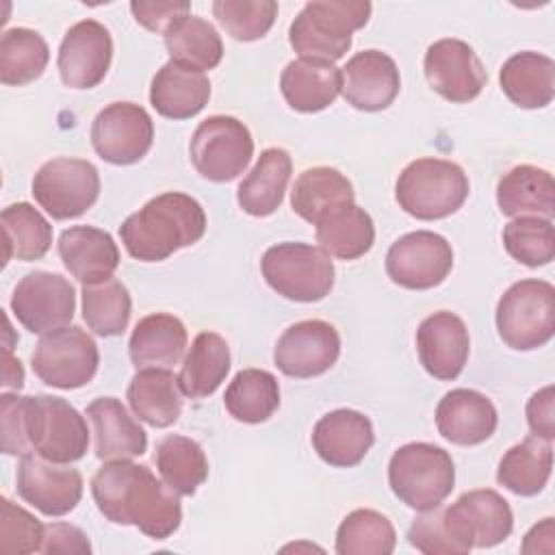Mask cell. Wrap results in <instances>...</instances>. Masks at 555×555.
<instances>
[{"label": "cell", "mask_w": 555, "mask_h": 555, "mask_svg": "<svg viewBox=\"0 0 555 555\" xmlns=\"http://www.w3.org/2000/svg\"><path fill=\"white\" fill-rule=\"evenodd\" d=\"M553 518H544L542 522L533 525L531 531L522 540V553H551L553 551Z\"/></svg>", "instance_id": "52"}, {"label": "cell", "mask_w": 555, "mask_h": 555, "mask_svg": "<svg viewBox=\"0 0 555 555\" xmlns=\"http://www.w3.org/2000/svg\"><path fill=\"white\" fill-rule=\"evenodd\" d=\"M126 399L134 416L152 427H169L182 412V390L169 369H139L128 384Z\"/></svg>", "instance_id": "31"}, {"label": "cell", "mask_w": 555, "mask_h": 555, "mask_svg": "<svg viewBox=\"0 0 555 555\" xmlns=\"http://www.w3.org/2000/svg\"><path fill=\"white\" fill-rule=\"evenodd\" d=\"M0 427H2V451L7 455H26L33 453L26 436L24 418V397L15 392L0 395Z\"/></svg>", "instance_id": "48"}, {"label": "cell", "mask_w": 555, "mask_h": 555, "mask_svg": "<svg viewBox=\"0 0 555 555\" xmlns=\"http://www.w3.org/2000/svg\"><path fill=\"white\" fill-rule=\"evenodd\" d=\"M353 197V186L345 173L334 167H310L297 176L291 191V206L304 221L317 223L332 208L349 204Z\"/></svg>", "instance_id": "36"}, {"label": "cell", "mask_w": 555, "mask_h": 555, "mask_svg": "<svg viewBox=\"0 0 555 555\" xmlns=\"http://www.w3.org/2000/svg\"><path fill=\"white\" fill-rule=\"evenodd\" d=\"M26 436L30 449L59 464L78 462L89 447L85 416L65 399L52 395L24 397Z\"/></svg>", "instance_id": "8"}, {"label": "cell", "mask_w": 555, "mask_h": 555, "mask_svg": "<svg viewBox=\"0 0 555 555\" xmlns=\"http://www.w3.org/2000/svg\"><path fill=\"white\" fill-rule=\"evenodd\" d=\"M451 269V243L429 230H416L399 236L386 254L388 278L410 291H427L442 284Z\"/></svg>", "instance_id": "12"}, {"label": "cell", "mask_w": 555, "mask_h": 555, "mask_svg": "<svg viewBox=\"0 0 555 555\" xmlns=\"http://www.w3.org/2000/svg\"><path fill=\"white\" fill-rule=\"evenodd\" d=\"M291 171L293 160L288 152L282 147H267L236 189L238 206L251 217L273 215L282 206Z\"/></svg>", "instance_id": "30"}, {"label": "cell", "mask_w": 555, "mask_h": 555, "mask_svg": "<svg viewBox=\"0 0 555 555\" xmlns=\"http://www.w3.org/2000/svg\"><path fill=\"white\" fill-rule=\"evenodd\" d=\"M93 425L95 455L102 462L130 460L147 449L145 429L128 414L126 405L115 397H100L85 412Z\"/></svg>", "instance_id": "25"}, {"label": "cell", "mask_w": 555, "mask_h": 555, "mask_svg": "<svg viewBox=\"0 0 555 555\" xmlns=\"http://www.w3.org/2000/svg\"><path fill=\"white\" fill-rule=\"evenodd\" d=\"M501 340L516 351L544 347L555 332V288L546 280H520L496 304Z\"/></svg>", "instance_id": "6"}, {"label": "cell", "mask_w": 555, "mask_h": 555, "mask_svg": "<svg viewBox=\"0 0 555 555\" xmlns=\"http://www.w3.org/2000/svg\"><path fill=\"white\" fill-rule=\"evenodd\" d=\"M553 386H544L533 392L527 401V423L531 436L553 442L555 438V416H553Z\"/></svg>", "instance_id": "51"}, {"label": "cell", "mask_w": 555, "mask_h": 555, "mask_svg": "<svg viewBox=\"0 0 555 555\" xmlns=\"http://www.w3.org/2000/svg\"><path fill=\"white\" fill-rule=\"evenodd\" d=\"M46 39L30 28H9L0 37V82L22 87L37 80L48 67Z\"/></svg>", "instance_id": "41"}, {"label": "cell", "mask_w": 555, "mask_h": 555, "mask_svg": "<svg viewBox=\"0 0 555 555\" xmlns=\"http://www.w3.org/2000/svg\"><path fill=\"white\" fill-rule=\"evenodd\" d=\"M206 232L202 204L178 191L152 197L119 225L126 251L141 262H160L182 247L195 245Z\"/></svg>", "instance_id": "2"}, {"label": "cell", "mask_w": 555, "mask_h": 555, "mask_svg": "<svg viewBox=\"0 0 555 555\" xmlns=\"http://www.w3.org/2000/svg\"><path fill=\"white\" fill-rule=\"evenodd\" d=\"M551 470V442L538 436H527L522 442L505 451L496 468V481L518 496H535L548 483Z\"/></svg>", "instance_id": "35"}, {"label": "cell", "mask_w": 555, "mask_h": 555, "mask_svg": "<svg viewBox=\"0 0 555 555\" xmlns=\"http://www.w3.org/2000/svg\"><path fill=\"white\" fill-rule=\"evenodd\" d=\"M392 494L416 512L434 509L451 494L455 466L451 455L431 442H408L388 462Z\"/></svg>", "instance_id": "5"}, {"label": "cell", "mask_w": 555, "mask_h": 555, "mask_svg": "<svg viewBox=\"0 0 555 555\" xmlns=\"http://www.w3.org/2000/svg\"><path fill=\"white\" fill-rule=\"evenodd\" d=\"M59 256L80 284L113 278L119 267V247L113 236L93 225H72L59 236Z\"/></svg>", "instance_id": "24"}, {"label": "cell", "mask_w": 555, "mask_h": 555, "mask_svg": "<svg viewBox=\"0 0 555 555\" xmlns=\"http://www.w3.org/2000/svg\"><path fill=\"white\" fill-rule=\"evenodd\" d=\"M223 405L238 423H264L280 408V384L264 369H243L228 384Z\"/></svg>", "instance_id": "37"}, {"label": "cell", "mask_w": 555, "mask_h": 555, "mask_svg": "<svg viewBox=\"0 0 555 555\" xmlns=\"http://www.w3.org/2000/svg\"><path fill=\"white\" fill-rule=\"evenodd\" d=\"M132 299L128 288L108 278L95 284H82V319L98 336H117L128 327Z\"/></svg>", "instance_id": "42"}, {"label": "cell", "mask_w": 555, "mask_h": 555, "mask_svg": "<svg viewBox=\"0 0 555 555\" xmlns=\"http://www.w3.org/2000/svg\"><path fill=\"white\" fill-rule=\"evenodd\" d=\"M11 310L28 332L48 334L74 319L76 291L61 273L33 271L15 284Z\"/></svg>", "instance_id": "14"}, {"label": "cell", "mask_w": 555, "mask_h": 555, "mask_svg": "<svg viewBox=\"0 0 555 555\" xmlns=\"http://www.w3.org/2000/svg\"><path fill=\"white\" fill-rule=\"evenodd\" d=\"M0 509H2L0 548L4 553H17V555L41 551L46 525H41L30 512H26L22 505L13 503L7 496L0 499Z\"/></svg>", "instance_id": "46"}, {"label": "cell", "mask_w": 555, "mask_h": 555, "mask_svg": "<svg viewBox=\"0 0 555 555\" xmlns=\"http://www.w3.org/2000/svg\"><path fill=\"white\" fill-rule=\"evenodd\" d=\"M264 282L299 304L321 301L334 286V262L327 251L308 243L271 245L260 260Z\"/></svg>", "instance_id": "7"}, {"label": "cell", "mask_w": 555, "mask_h": 555, "mask_svg": "<svg viewBox=\"0 0 555 555\" xmlns=\"http://www.w3.org/2000/svg\"><path fill=\"white\" fill-rule=\"evenodd\" d=\"M464 169L444 158H416L397 178L399 208L421 221L444 219L462 208L468 197Z\"/></svg>", "instance_id": "4"}, {"label": "cell", "mask_w": 555, "mask_h": 555, "mask_svg": "<svg viewBox=\"0 0 555 555\" xmlns=\"http://www.w3.org/2000/svg\"><path fill=\"white\" fill-rule=\"evenodd\" d=\"M230 371V347L217 332H199L184 360L178 375V384L184 397L204 399L210 397Z\"/></svg>", "instance_id": "34"}, {"label": "cell", "mask_w": 555, "mask_h": 555, "mask_svg": "<svg viewBox=\"0 0 555 555\" xmlns=\"http://www.w3.org/2000/svg\"><path fill=\"white\" fill-rule=\"evenodd\" d=\"M130 11L143 28L152 33H167L178 20L189 15L191 4L178 0H134L130 2Z\"/></svg>", "instance_id": "49"}, {"label": "cell", "mask_w": 555, "mask_h": 555, "mask_svg": "<svg viewBox=\"0 0 555 555\" xmlns=\"http://www.w3.org/2000/svg\"><path fill=\"white\" fill-rule=\"evenodd\" d=\"M280 91L293 111L319 113L338 98L340 69L325 61L295 59L282 69Z\"/></svg>", "instance_id": "29"}, {"label": "cell", "mask_w": 555, "mask_h": 555, "mask_svg": "<svg viewBox=\"0 0 555 555\" xmlns=\"http://www.w3.org/2000/svg\"><path fill=\"white\" fill-rule=\"evenodd\" d=\"M165 48L171 61L206 72L215 69L223 56V43L217 28L197 15H184L165 35Z\"/></svg>", "instance_id": "39"}, {"label": "cell", "mask_w": 555, "mask_h": 555, "mask_svg": "<svg viewBox=\"0 0 555 555\" xmlns=\"http://www.w3.org/2000/svg\"><path fill=\"white\" fill-rule=\"evenodd\" d=\"M210 100V80L204 72L167 61L152 78L150 104L167 119L195 117Z\"/></svg>", "instance_id": "26"}, {"label": "cell", "mask_w": 555, "mask_h": 555, "mask_svg": "<svg viewBox=\"0 0 555 555\" xmlns=\"http://www.w3.org/2000/svg\"><path fill=\"white\" fill-rule=\"evenodd\" d=\"M496 206L505 217H542L555 212V180L535 165H516L496 184Z\"/></svg>", "instance_id": "27"}, {"label": "cell", "mask_w": 555, "mask_h": 555, "mask_svg": "<svg viewBox=\"0 0 555 555\" xmlns=\"http://www.w3.org/2000/svg\"><path fill=\"white\" fill-rule=\"evenodd\" d=\"M499 80L516 106L544 108L555 95V63L546 54L525 50L503 63Z\"/></svg>", "instance_id": "32"}, {"label": "cell", "mask_w": 555, "mask_h": 555, "mask_svg": "<svg viewBox=\"0 0 555 555\" xmlns=\"http://www.w3.org/2000/svg\"><path fill=\"white\" fill-rule=\"evenodd\" d=\"M113 61V39L95 20L76 22L59 46L56 67L69 89H93L100 85Z\"/></svg>", "instance_id": "19"}, {"label": "cell", "mask_w": 555, "mask_h": 555, "mask_svg": "<svg viewBox=\"0 0 555 555\" xmlns=\"http://www.w3.org/2000/svg\"><path fill=\"white\" fill-rule=\"evenodd\" d=\"M30 364L43 384L74 390L93 379L100 364V351L95 340L82 327L63 325L39 338Z\"/></svg>", "instance_id": "9"}, {"label": "cell", "mask_w": 555, "mask_h": 555, "mask_svg": "<svg viewBox=\"0 0 555 555\" xmlns=\"http://www.w3.org/2000/svg\"><path fill=\"white\" fill-rule=\"evenodd\" d=\"M444 520L464 553L470 548H490L509 538L514 514L509 503L490 488L464 492L455 503L442 507Z\"/></svg>", "instance_id": "15"}, {"label": "cell", "mask_w": 555, "mask_h": 555, "mask_svg": "<svg viewBox=\"0 0 555 555\" xmlns=\"http://www.w3.org/2000/svg\"><path fill=\"white\" fill-rule=\"evenodd\" d=\"M375 442L371 418L358 410L340 408L321 416L312 429L317 455L336 468H351L364 460Z\"/></svg>", "instance_id": "22"}, {"label": "cell", "mask_w": 555, "mask_h": 555, "mask_svg": "<svg viewBox=\"0 0 555 555\" xmlns=\"http://www.w3.org/2000/svg\"><path fill=\"white\" fill-rule=\"evenodd\" d=\"M423 69L429 87L453 104L475 100L488 80L483 63L462 39L434 41L425 52Z\"/></svg>", "instance_id": "17"}, {"label": "cell", "mask_w": 555, "mask_h": 555, "mask_svg": "<svg viewBox=\"0 0 555 555\" xmlns=\"http://www.w3.org/2000/svg\"><path fill=\"white\" fill-rule=\"evenodd\" d=\"M340 356L336 327L321 319L293 323L282 332L273 349L275 366L297 379H308L330 371Z\"/></svg>", "instance_id": "16"}, {"label": "cell", "mask_w": 555, "mask_h": 555, "mask_svg": "<svg viewBox=\"0 0 555 555\" xmlns=\"http://www.w3.org/2000/svg\"><path fill=\"white\" fill-rule=\"evenodd\" d=\"M82 475L37 453H26L17 466V494L46 516H65L82 499Z\"/></svg>", "instance_id": "18"}, {"label": "cell", "mask_w": 555, "mask_h": 555, "mask_svg": "<svg viewBox=\"0 0 555 555\" xmlns=\"http://www.w3.org/2000/svg\"><path fill=\"white\" fill-rule=\"evenodd\" d=\"M189 152L202 178L230 182L247 169L254 156V139L249 128L236 117L212 115L195 128Z\"/></svg>", "instance_id": "10"}, {"label": "cell", "mask_w": 555, "mask_h": 555, "mask_svg": "<svg viewBox=\"0 0 555 555\" xmlns=\"http://www.w3.org/2000/svg\"><path fill=\"white\" fill-rule=\"evenodd\" d=\"M503 245L514 260L527 267H544L555 258L553 221L542 217H516L503 228Z\"/></svg>", "instance_id": "44"}, {"label": "cell", "mask_w": 555, "mask_h": 555, "mask_svg": "<svg viewBox=\"0 0 555 555\" xmlns=\"http://www.w3.org/2000/svg\"><path fill=\"white\" fill-rule=\"evenodd\" d=\"M154 143V121L134 102H113L104 106L91 124V145L111 165L139 163Z\"/></svg>", "instance_id": "13"}, {"label": "cell", "mask_w": 555, "mask_h": 555, "mask_svg": "<svg viewBox=\"0 0 555 555\" xmlns=\"http://www.w3.org/2000/svg\"><path fill=\"white\" fill-rule=\"evenodd\" d=\"M397 546L392 522L375 509L349 512L336 531L338 555H390Z\"/></svg>", "instance_id": "43"}, {"label": "cell", "mask_w": 555, "mask_h": 555, "mask_svg": "<svg viewBox=\"0 0 555 555\" xmlns=\"http://www.w3.org/2000/svg\"><path fill=\"white\" fill-rule=\"evenodd\" d=\"M156 468L160 479L180 496H191L208 479V460L199 442L171 434L156 444Z\"/></svg>", "instance_id": "38"}, {"label": "cell", "mask_w": 555, "mask_h": 555, "mask_svg": "<svg viewBox=\"0 0 555 555\" xmlns=\"http://www.w3.org/2000/svg\"><path fill=\"white\" fill-rule=\"evenodd\" d=\"M416 351L423 369L442 382L455 379L468 360L470 336L464 321L449 312L438 310L421 321L416 330Z\"/></svg>", "instance_id": "21"}, {"label": "cell", "mask_w": 555, "mask_h": 555, "mask_svg": "<svg viewBox=\"0 0 555 555\" xmlns=\"http://www.w3.org/2000/svg\"><path fill=\"white\" fill-rule=\"evenodd\" d=\"M499 423L494 403L470 388H455L447 392L436 408L438 434L460 447L486 442Z\"/></svg>", "instance_id": "23"}, {"label": "cell", "mask_w": 555, "mask_h": 555, "mask_svg": "<svg viewBox=\"0 0 555 555\" xmlns=\"http://www.w3.org/2000/svg\"><path fill=\"white\" fill-rule=\"evenodd\" d=\"M2 364H4L2 366V386L20 390L24 386V369H22V362L17 358H13L9 347H4V351H2Z\"/></svg>", "instance_id": "53"}, {"label": "cell", "mask_w": 555, "mask_h": 555, "mask_svg": "<svg viewBox=\"0 0 555 555\" xmlns=\"http://www.w3.org/2000/svg\"><path fill=\"white\" fill-rule=\"evenodd\" d=\"M371 9L360 0L308 2L288 28V43L299 59L334 63L347 54L353 30L369 22Z\"/></svg>", "instance_id": "3"}, {"label": "cell", "mask_w": 555, "mask_h": 555, "mask_svg": "<svg viewBox=\"0 0 555 555\" xmlns=\"http://www.w3.org/2000/svg\"><path fill=\"white\" fill-rule=\"evenodd\" d=\"M186 340V327L178 317L154 312L134 325L128 353L137 369H171L184 356Z\"/></svg>", "instance_id": "28"}, {"label": "cell", "mask_w": 555, "mask_h": 555, "mask_svg": "<svg viewBox=\"0 0 555 555\" xmlns=\"http://www.w3.org/2000/svg\"><path fill=\"white\" fill-rule=\"evenodd\" d=\"M100 195V173L85 158L59 156L39 167L33 178V197L52 219L85 215Z\"/></svg>", "instance_id": "11"}, {"label": "cell", "mask_w": 555, "mask_h": 555, "mask_svg": "<svg viewBox=\"0 0 555 555\" xmlns=\"http://www.w3.org/2000/svg\"><path fill=\"white\" fill-rule=\"evenodd\" d=\"M314 225L319 247L340 260H356L375 243V225L371 215L353 202L332 208Z\"/></svg>", "instance_id": "33"}, {"label": "cell", "mask_w": 555, "mask_h": 555, "mask_svg": "<svg viewBox=\"0 0 555 555\" xmlns=\"http://www.w3.org/2000/svg\"><path fill=\"white\" fill-rule=\"evenodd\" d=\"M46 555H89L91 542L82 529L69 522H50L43 527L41 551Z\"/></svg>", "instance_id": "50"}, {"label": "cell", "mask_w": 555, "mask_h": 555, "mask_svg": "<svg viewBox=\"0 0 555 555\" xmlns=\"http://www.w3.org/2000/svg\"><path fill=\"white\" fill-rule=\"evenodd\" d=\"M212 15L221 28L236 41H256L264 37L275 17L278 2L273 0H215Z\"/></svg>", "instance_id": "45"}, {"label": "cell", "mask_w": 555, "mask_h": 555, "mask_svg": "<svg viewBox=\"0 0 555 555\" xmlns=\"http://www.w3.org/2000/svg\"><path fill=\"white\" fill-rule=\"evenodd\" d=\"M4 232V264L11 258L30 262L48 254L52 245V225L28 202L11 204L0 215Z\"/></svg>", "instance_id": "40"}, {"label": "cell", "mask_w": 555, "mask_h": 555, "mask_svg": "<svg viewBox=\"0 0 555 555\" xmlns=\"http://www.w3.org/2000/svg\"><path fill=\"white\" fill-rule=\"evenodd\" d=\"M100 514L115 525H134L147 538L165 540L182 522L180 494L145 464L130 460L106 462L91 479Z\"/></svg>", "instance_id": "1"}, {"label": "cell", "mask_w": 555, "mask_h": 555, "mask_svg": "<svg viewBox=\"0 0 555 555\" xmlns=\"http://www.w3.org/2000/svg\"><path fill=\"white\" fill-rule=\"evenodd\" d=\"M408 542L425 555H464V548L453 538L440 505L421 512L412 520L408 529Z\"/></svg>", "instance_id": "47"}, {"label": "cell", "mask_w": 555, "mask_h": 555, "mask_svg": "<svg viewBox=\"0 0 555 555\" xmlns=\"http://www.w3.org/2000/svg\"><path fill=\"white\" fill-rule=\"evenodd\" d=\"M399 89L397 63L379 50L358 52L340 67V93L358 111L375 113L388 108Z\"/></svg>", "instance_id": "20"}]
</instances>
